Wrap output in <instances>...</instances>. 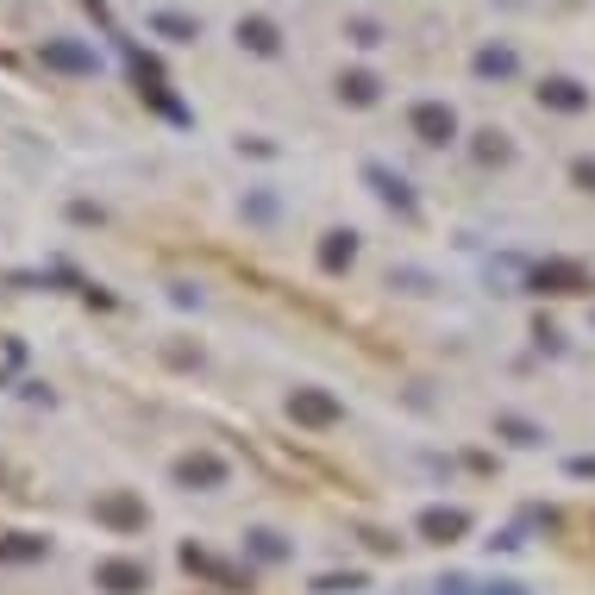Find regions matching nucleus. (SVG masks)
I'll list each match as a JSON object with an SVG mask.
<instances>
[{"label":"nucleus","mask_w":595,"mask_h":595,"mask_svg":"<svg viewBox=\"0 0 595 595\" xmlns=\"http://www.w3.org/2000/svg\"><path fill=\"white\" fill-rule=\"evenodd\" d=\"M101 514L113 520V527H138V520H145V514H138L132 502H101Z\"/></svg>","instance_id":"obj_2"},{"label":"nucleus","mask_w":595,"mask_h":595,"mask_svg":"<svg viewBox=\"0 0 595 595\" xmlns=\"http://www.w3.org/2000/svg\"><path fill=\"white\" fill-rule=\"evenodd\" d=\"M101 583H107L113 595H132V589H145V570H138V564H107Z\"/></svg>","instance_id":"obj_1"},{"label":"nucleus","mask_w":595,"mask_h":595,"mask_svg":"<svg viewBox=\"0 0 595 595\" xmlns=\"http://www.w3.org/2000/svg\"><path fill=\"white\" fill-rule=\"evenodd\" d=\"M51 63H63V69H88V57L76 51V44H51V51H44Z\"/></svg>","instance_id":"obj_3"}]
</instances>
